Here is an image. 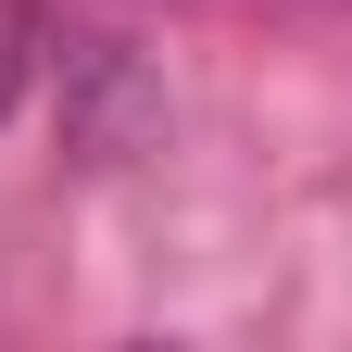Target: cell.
Returning a JSON list of instances; mask_svg holds the SVG:
<instances>
[{"label":"cell","instance_id":"1","mask_svg":"<svg viewBox=\"0 0 352 352\" xmlns=\"http://www.w3.org/2000/svg\"><path fill=\"white\" fill-rule=\"evenodd\" d=\"M63 101H76V151H101V164L164 126V88L139 76L126 38H63Z\"/></svg>","mask_w":352,"mask_h":352},{"label":"cell","instance_id":"2","mask_svg":"<svg viewBox=\"0 0 352 352\" xmlns=\"http://www.w3.org/2000/svg\"><path fill=\"white\" fill-rule=\"evenodd\" d=\"M38 51H51V25H38V0H0V113L38 88Z\"/></svg>","mask_w":352,"mask_h":352}]
</instances>
